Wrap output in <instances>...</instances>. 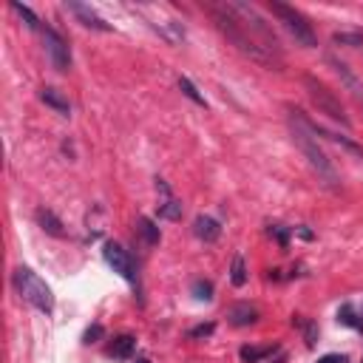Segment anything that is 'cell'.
I'll return each mask as SVG.
<instances>
[{
    "label": "cell",
    "mask_w": 363,
    "mask_h": 363,
    "mask_svg": "<svg viewBox=\"0 0 363 363\" xmlns=\"http://www.w3.org/2000/svg\"><path fill=\"white\" fill-rule=\"evenodd\" d=\"M134 349H136V338H134V335H119V338H114V344H111V357L128 360V357L134 355Z\"/></svg>",
    "instance_id": "4fadbf2b"
},
{
    "label": "cell",
    "mask_w": 363,
    "mask_h": 363,
    "mask_svg": "<svg viewBox=\"0 0 363 363\" xmlns=\"http://www.w3.org/2000/svg\"><path fill=\"white\" fill-rule=\"evenodd\" d=\"M318 363H346V357L344 355H324Z\"/></svg>",
    "instance_id": "d4e9b609"
},
{
    "label": "cell",
    "mask_w": 363,
    "mask_h": 363,
    "mask_svg": "<svg viewBox=\"0 0 363 363\" xmlns=\"http://www.w3.org/2000/svg\"><path fill=\"white\" fill-rule=\"evenodd\" d=\"M43 43H46V51H48V60L57 71H69L71 69V51H69V43L60 37L51 26L43 28Z\"/></svg>",
    "instance_id": "8992f818"
},
{
    "label": "cell",
    "mask_w": 363,
    "mask_h": 363,
    "mask_svg": "<svg viewBox=\"0 0 363 363\" xmlns=\"http://www.w3.org/2000/svg\"><path fill=\"white\" fill-rule=\"evenodd\" d=\"M290 125H292V139H295V145H298V150L307 157V162L312 165V170L318 173V179L324 182V185L329 188V191H338L341 188V182H338V173H335V168H332V162H329V157L321 150V145H318V139L307 131V125L298 119V111L295 108H290Z\"/></svg>",
    "instance_id": "7a4b0ae2"
},
{
    "label": "cell",
    "mask_w": 363,
    "mask_h": 363,
    "mask_svg": "<svg viewBox=\"0 0 363 363\" xmlns=\"http://www.w3.org/2000/svg\"><path fill=\"white\" fill-rule=\"evenodd\" d=\"M66 9H69L71 15H77L85 28H94V32H111V26H108L94 9H91V6H85V3H66Z\"/></svg>",
    "instance_id": "ba28073f"
},
{
    "label": "cell",
    "mask_w": 363,
    "mask_h": 363,
    "mask_svg": "<svg viewBox=\"0 0 363 363\" xmlns=\"http://www.w3.org/2000/svg\"><path fill=\"white\" fill-rule=\"evenodd\" d=\"M139 233L145 236L148 245H159V227L150 219H139Z\"/></svg>",
    "instance_id": "ac0fdd59"
},
{
    "label": "cell",
    "mask_w": 363,
    "mask_h": 363,
    "mask_svg": "<svg viewBox=\"0 0 363 363\" xmlns=\"http://www.w3.org/2000/svg\"><path fill=\"white\" fill-rule=\"evenodd\" d=\"M15 287L28 304H32L35 310H40L43 315L54 312V295H51V290L46 287V281L37 276V272H32L28 267H17L15 269Z\"/></svg>",
    "instance_id": "3957f363"
},
{
    "label": "cell",
    "mask_w": 363,
    "mask_h": 363,
    "mask_svg": "<svg viewBox=\"0 0 363 363\" xmlns=\"http://www.w3.org/2000/svg\"><path fill=\"white\" fill-rule=\"evenodd\" d=\"M338 321H341L344 326H355V329H363V321H357V318H355L352 307H341V312H338Z\"/></svg>",
    "instance_id": "44dd1931"
},
{
    "label": "cell",
    "mask_w": 363,
    "mask_h": 363,
    "mask_svg": "<svg viewBox=\"0 0 363 363\" xmlns=\"http://www.w3.org/2000/svg\"><path fill=\"white\" fill-rule=\"evenodd\" d=\"M267 9L284 23V28L292 35V40H295L298 46H304V48H315V46H318V37H315V32H312V26L307 23V17L301 15L298 9L287 6V3H278V0H269Z\"/></svg>",
    "instance_id": "277c9868"
},
{
    "label": "cell",
    "mask_w": 363,
    "mask_h": 363,
    "mask_svg": "<svg viewBox=\"0 0 363 363\" xmlns=\"http://www.w3.org/2000/svg\"><path fill=\"white\" fill-rule=\"evenodd\" d=\"M193 295H196V301H210L213 298V284L210 281H193Z\"/></svg>",
    "instance_id": "ffe728a7"
},
{
    "label": "cell",
    "mask_w": 363,
    "mask_h": 363,
    "mask_svg": "<svg viewBox=\"0 0 363 363\" xmlns=\"http://www.w3.org/2000/svg\"><path fill=\"white\" fill-rule=\"evenodd\" d=\"M304 85H307V94H310V100H312V105L321 111V114H326V116H332L335 123H341L344 128H349L352 123H349V116H346V111H344V105H341V100L332 94V91L321 82V80H315V77H304Z\"/></svg>",
    "instance_id": "5b68a950"
},
{
    "label": "cell",
    "mask_w": 363,
    "mask_h": 363,
    "mask_svg": "<svg viewBox=\"0 0 363 363\" xmlns=\"http://www.w3.org/2000/svg\"><path fill=\"white\" fill-rule=\"evenodd\" d=\"M269 233H272V236L278 238V245H281V247H287V241H290V236H287V230H284V227H278V224H276V227H269Z\"/></svg>",
    "instance_id": "cb8c5ba5"
},
{
    "label": "cell",
    "mask_w": 363,
    "mask_h": 363,
    "mask_svg": "<svg viewBox=\"0 0 363 363\" xmlns=\"http://www.w3.org/2000/svg\"><path fill=\"white\" fill-rule=\"evenodd\" d=\"M230 281H233V287H245V284H247V267H245V258H241V256H236V258H233Z\"/></svg>",
    "instance_id": "2e32d148"
},
{
    "label": "cell",
    "mask_w": 363,
    "mask_h": 363,
    "mask_svg": "<svg viewBox=\"0 0 363 363\" xmlns=\"http://www.w3.org/2000/svg\"><path fill=\"white\" fill-rule=\"evenodd\" d=\"M241 360H245V363H258V360H264L267 355H272V346H241Z\"/></svg>",
    "instance_id": "9a60e30c"
},
{
    "label": "cell",
    "mask_w": 363,
    "mask_h": 363,
    "mask_svg": "<svg viewBox=\"0 0 363 363\" xmlns=\"http://www.w3.org/2000/svg\"><path fill=\"white\" fill-rule=\"evenodd\" d=\"M103 258H105V264L116 272V276H123L125 281H131V284H136V272H134V261H131V256L116 245V241H108L105 245V250H103Z\"/></svg>",
    "instance_id": "52a82bcc"
},
{
    "label": "cell",
    "mask_w": 363,
    "mask_h": 363,
    "mask_svg": "<svg viewBox=\"0 0 363 363\" xmlns=\"http://www.w3.org/2000/svg\"><path fill=\"white\" fill-rule=\"evenodd\" d=\"M193 233L202 238V241H216L219 236H222V227H219V222L216 219H210V216H196V222H193Z\"/></svg>",
    "instance_id": "9c48e42d"
},
{
    "label": "cell",
    "mask_w": 363,
    "mask_h": 363,
    "mask_svg": "<svg viewBox=\"0 0 363 363\" xmlns=\"http://www.w3.org/2000/svg\"><path fill=\"white\" fill-rule=\"evenodd\" d=\"M136 363H148V357H139V360H136Z\"/></svg>",
    "instance_id": "4316f807"
},
{
    "label": "cell",
    "mask_w": 363,
    "mask_h": 363,
    "mask_svg": "<svg viewBox=\"0 0 363 363\" xmlns=\"http://www.w3.org/2000/svg\"><path fill=\"white\" fill-rule=\"evenodd\" d=\"M335 43H355V46H360V37H349V35H335Z\"/></svg>",
    "instance_id": "484cf974"
},
{
    "label": "cell",
    "mask_w": 363,
    "mask_h": 363,
    "mask_svg": "<svg viewBox=\"0 0 363 363\" xmlns=\"http://www.w3.org/2000/svg\"><path fill=\"white\" fill-rule=\"evenodd\" d=\"M9 6H12V12H15V15H17V17H20V20L28 26V28H40V20H37V15H35L32 9H28V6L17 3V0H12Z\"/></svg>",
    "instance_id": "5bb4252c"
},
{
    "label": "cell",
    "mask_w": 363,
    "mask_h": 363,
    "mask_svg": "<svg viewBox=\"0 0 363 363\" xmlns=\"http://www.w3.org/2000/svg\"><path fill=\"white\" fill-rule=\"evenodd\" d=\"M37 224L48 233V236H54V238H63L66 236V227H63V222H60L51 210H46V207H40L37 210Z\"/></svg>",
    "instance_id": "7c38bea8"
},
{
    "label": "cell",
    "mask_w": 363,
    "mask_h": 363,
    "mask_svg": "<svg viewBox=\"0 0 363 363\" xmlns=\"http://www.w3.org/2000/svg\"><path fill=\"white\" fill-rule=\"evenodd\" d=\"M103 335H105V329H103L100 324H94V326H88V329H85V335H82V341H85V344H97V341H100Z\"/></svg>",
    "instance_id": "7402d4cb"
},
{
    "label": "cell",
    "mask_w": 363,
    "mask_h": 363,
    "mask_svg": "<svg viewBox=\"0 0 363 363\" xmlns=\"http://www.w3.org/2000/svg\"><path fill=\"white\" fill-rule=\"evenodd\" d=\"M40 100H43L48 108H54L57 114H63V116H69V114H71V105H69L66 94H63V91H57V88H51V85L40 91Z\"/></svg>",
    "instance_id": "30bf717a"
},
{
    "label": "cell",
    "mask_w": 363,
    "mask_h": 363,
    "mask_svg": "<svg viewBox=\"0 0 363 363\" xmlns=\"http://www.w3.org/2000/svg\"><path fill=\"white\" fill-rule=\"evenodd\" d=\"M179 88H182V94H185L188 100H193L196 105H207V103H204V97L199 94V88H196V85H193L188 77H179Z\"/></svg>",
    "instance_id": "e0dca14e"
},
{
    "label": "cell",
    "mask_w": 363,
    "mask_h": 363,
    "mask_svg": "<svg viewBox=\"0 0 363 363\" xmlns=\"http://www.w3.org/2000/svg\"><path fill=\"white\" fill-rule=\"evenodd\" d=\"M159 216H162V219H170V222L182 219V204H179L176 199H168V202L159 207Z\"/></svg>",
    "instance_id": "d6986e66"
},
{
    "label": "cell",
    "mask_w": 363,
    "mask_h": 363,
    "mask_svg": "<svg viewBox=\"0 0 363 363\" xmlns=\"http://www.w3.org/2000/svg\"><path fill=\"white\" fill-rule=\"evenodd\" d=\"M227 318H230L233 326H250V324L258 321V310L250 307V304H236V307H230Z\"/></svg>",
    "instance_id": "8fae6325"
},
{
    "label": "cell",
    "mask_w": 363,
    "mask_h": 363,
    "mask_svg": "<svg viewBox=\"0 0 363 363\" xmlns=\"http://www.w3.org/2000/svg\"><path fill=\"white\" fill-rule=\"evenodd\" d=\"M216 332V324H202L196 329H191V338H207V335H213Z\"/></svg>",
    "instance_id": "603a6c76"
},
{
    "label": "cell",
    "mask_w": 363,
    "mask_h": 363,
    "mask_svg": "<svg viewBox=\"0 0 363 363\" xmlns=\"http://www.w3.org/2000/svg\"><path fill=\"white\" fill-rule=\"evenodd\" d=\"M207 15L213 17L219 32L250 60L264 69H281V43L272 35V28L261 20V15L247 3H207Z\"/></svg>",
    "instance_id": "6da1fadb"
}]
</instances>
